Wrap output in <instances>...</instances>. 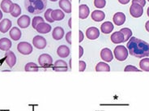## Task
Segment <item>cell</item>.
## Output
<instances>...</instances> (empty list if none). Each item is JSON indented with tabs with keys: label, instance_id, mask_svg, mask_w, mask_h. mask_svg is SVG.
Segmentation results:
<instances>
[{
	"label": "cell",
	"instance_id": "d4e9b609",
	"mask_svg": "<svg viewBox=\"0 0 149 111\" xmlns=\"http://www.w3.org/2000/svg\"><path fill=\"white\" fill-rule=\"evenodd\" d=\"M51 17L54 21H60V20H63L65 17V14L62 10L56 9V10H53L51 12Z\"/></svg>",
	"mask_w": 149,
	"mask_h": 111
},
{
	"label": "cell",
	"instance_id": "9a60e30c",
	"mask_svg": "<svg viewBox=\"0 0 149 111\" xmlns=\"http://www.w3.org/2000/svg\"><path fill=\"white\" fill-rule=\"evenodd\" d=\"M113 24H115L116 25H123L126 22V15L123 12H117L113 15Z\"/></svg>",
	"mask_w": 149,
	"mask_h": 111
},
{
	"label": "cell",
	"instance_id": "8992f818",
	"mask_svg": "<svg viewBox=\"0 0 149 111\" xmlns=\"http://www.w3.org/2000/svg\"><path fill=\"white\" fill-rule=\"evenodd\" d=\"M143 13V8L136 3H132L130 8V14L134 18H139L141 17Z\"/></svg>",
	"mask_w": 149,
	"mask_h": 111
},
{
	"label": "cell",
	"instance_id": "8fae6325",
	"mask_svg": "<svg viewBox=\"0 0 149 111\" xmlns=\"http://www.w3.org/2000/svg\"><path fill=\"white\" fill-rule=\"evenodd\" d=\"M53 70L54 71H68V65L63 60H57L54 65Z\"/></svg>",
	"mask_w": 149,
	"mask_h": 111
},
{
	"label": "cell",
	"instance_id": "7dc6e473",
	"mask_svg": "<svg viewBox=\"0 0 149 111\" xmlns=\"http://www.w3.org/2000/svg\"><path fill=\"white\" fill-rule=\"evenodd\" d=\"M49 1H51V2H56V1H58V0H49Z\"/></svg>",
	"mask_w": 149,
	"mask_h": 111
},
{
	"label": "cell",
	"instance_id": "4dcf8cb0",
	"mask_svg": "<svg viewBox=\"0 0 149 111\" xmlns=\"http://www.w3.org/2000/svg\"><path fill=\"white\" fill-rule=\"evenodd\" d=\"M21 14V8L19 7V5L17 3H15V7H14V9L13 11H11V15L13 16V17H18Z\"/></svg>",
	"mask_w": 149,
	"mask_h": 111
},
{
	"label": "cell",
	"instance_id": "5bb4252c",
	"mask_svg": "<svg viewBox=\"0 0 149 111\" xmlns=\"http://www.w3.org/2000/svg\"><path fill=\"white\" fill-rule=\"evenodd\" d=\"M31 23V19L29 15H23L20 17H19L17 20V24L19 27L22 28V29H26L29 26Z\"/></svg>",
	"mask_w": 149,
	"mask_h": 111
},
{
	"label": "cell",
	"instance_id": "e575fe53",
	"mask_svg": "<svg viewBox=\"0 0 149 111\" xmlns=\"http://www.w3.org/2000/svg\"><path fill=\"white\" fill-rule=\"evenodd\" d=\"M124 71H139L138 68L134 66H132V65H127V67H125L124 69Z\"/></svg>",
	"mask_w": 149,
	"mask_h": 111
},
{
	"label": "cell",
	"instance_id": "cb8c5ba5",
	"mask_svg": "<svg viewBox=\"0 0 149 111\" xmlns=\"http://www.w3.org/2000/svg\"><path fill=\"white\" fill-rule=\"evenodd\" d=\"M114 29L113 24L110 21H106L104 22L101 26V31L104 34H109L111 33L112 31Z\"/></svg>",
	"mask_w": 149,
	"mask_h": 111
},
{
	"label": "cell",
	"instance_id": "6da1fadb",
	"mask_svg": "<svg viewBox=\"0 0 149 111\" xmlns=\"http://www.w3.org/2000/svg\"><path fill=\"white\" fill-rule=\"evenodd\" d=\"M127 47L130 55L136 58L143 59L149 56V43L137 37H130L127 42Z\"/></svg>",
	"mask_w": 149,
	"mask_h": 111
},
{
	"label": "cell",
	"instance_id": "44dd1931",
	"mask_svg": "<svg viewBox=\"0 0 149 111\" xmlns=\"http://www.w3.org/2000/svg\"><path fill=\"white\" fill-rule=\"evenodd\" d=\"M91 17L94 21L96 22H101L104 18H105V14L104 11H100V10H95L92 12Z\"/></svg>",
	"mask_w": 149,
	"mask_h": 111
},
{
	"label": "cell",
	"instance_id": "b9f144b4",
	"mask_svg": "<svg viewBox=\"0 0 149 111\" xmlns=\"http://www.w3.org/2000/svg\"><path fill=\"white\" fill-rule=\"evenodd\" d=\"M145 29H146V30H147V31H148V32L149 33V20H148V21H147V22H146Z\"/></svg>",
	"mask_w": 149,
	"mask_h": 111
},
{
	"label": "cell",
	"instance_id": "9c48e42d",
	"mask_svg": "<svg viewBox=\"0 0 149 111\" xmlns=\"http://www.w3.org/2000/svg\"><path fill=\"white\" fill-rule=\"evenodd\" d=\"M86 37L89 40H96L100 37V30L96 27H90L86 30Z\"/></svg>",
	"mask_w": 149,
	"mask_h": 111
},
{
	"label": "cell",
	"instance_id": "74e56055",
	"mask_svg": "<svg viewBox=\"0 0 149 111\" xmlns=\"http://www.w3.org/2000/svg\"><path fill=\"white\" fill-rule=\"evenodd\" d=\"M71 31H69L67 34H66V41L69 43L70 45H71Z\"/></svg>",
	"mask_w": 149,
	"mask_h": 111
},
{
	"label": "cell",
	"instance_id": "4fadbf2b",
	"mask_svg": "<svg viewBox=\"0 0 149 111\" xmlns=\"http://www.w3.org/2000/svg\"><path fill=\"white\" fill-rule=\"evenodd\" d=\"M52 29V27L50 24H49L47 23L42 22L40 23L36 27V30H37V33L41 34H46L49 33Z\"/></svg>",
	"mask_w": 149,
	"mask_h": 111
},
{
	"label": "cell",
	"instance_id": "ab89813d",
	"mask_svg": "<svg viewBox=\"0 0 149 111\" xmlns=\"http://www.w3.org/2000/svg\"><path fill=\"white\" fill-rule=\"evenodd\" d=\"M79 43H81V41H83L84 40V33H83L81 30H79Z\"/></svg>",
	"mask_w": 149,
	"mask_h": 111
},
{
	"label": "cell",
	"instance_id": "7bdbcfd3",
	"mask_svg": "<svg viewBox=\"0 0 149 111\" xmlns=\"http://www.w3.org/2000/svg\"><path fill=\"white\" fill-rule=\"evenodd\" d=\"M68 25H69V28L71 29V18L69 19V20H68Z\"/></svg>",
	"mask_w": 149,
	"mask_h": 111
},
{
	"label": "cell",
	"instance_id": "836d02e7",
	"mask_svg": "<svg viewBox=\"0 0 149 111\" xmlns=\"http://www.w3.org/2000/svg\"><path fill=\"white\" fill-rule=\"evenodd\" d=\"M105 0H94V6L97 8H103L105 7Z\"/></svg>",
	"mask_w": 149,
	"mask_h": 111
},
{
	"label": "cell",
	"instance_id": "f1b7e54d",
	"mask_svg": "<svg viewBox=\"0 0 149 111\" xmlns=\"http://www.w3.org/2000/svg\"><path fill=\"white\" fill-rule=\"evenodd\" d=\"M120 32L123 34L124 36V42H127V41L130 40V38L132 37V31L128 29V28H123L122 29L120 30Z\"/></svg>",
	"mask_w": 149,
	"mask_h": 111
},
{
	"label": "cell",
	"instance_id": "ba28073f",
	"mask_svg": "<svg viewBox=\"0 0 149 111\" xmlns=\"http://www.w3.org/2000/svg\"><path fill=\"white\" fill-rule=\"evenodd\" d=\"M5 61L9 67L12 68L16 63V56L15 53L11 50H8L5 54Z\"/></svg>",
	"mask_w": 149,
	"mask_h": 111
},
{
	"label": "cell",
	"instance_id": "8d00e7d4",
	"mask_svg": "<svg viewBox=\"0 0 149 111\" xmlns=\"http://www.w3.org/2000/svg\"><path fill=\"white\" fill-rule=\"evenodd\" d=\"M132 3L139 4L143 8L146 5V0H132Z\"/></svg>",
	"mask_w": 149,
	"mask_h": 111
},
{
	"label": "cell",
	"instance_id": "603a6c76",
	"mask_svg": "<svg viewBox=\"0 0 149 111\" xmlns=\"http://www.w3.org/2000/svg\"><path fill=\"white\" fill-rule=\"evenodd\" d=\"M59 7L62 11L70 14L71 12V0H59Z\"/></svg>",
	"mask_w": 149,
	"mask_h": 111
},
{
	"label": "cell",
	"instance_id": "ac0fdd59",
	"mask_svg": "<svg viewBox=\"0 0 149 111\" xmlns=\"http://www.w3.org/2000/svg\"><path fill=\"white\" fill-rule=\"evenodd\" d=\"M64 34H65V32H64L63 29L62 27L58 26V27H55L53 30L52 37L56 41H59L64 37Z\"/></svg>",
	"mask_w": 149,
	"mask_h": 111
},
{
	"label": "cell",
	"instance_id": "7402d4cb",
	"mask_svg": "<svg viewBox=\"0 0 149 111\" xmlns=\"http://www.w3.org/2000/svg\"><path fill=\"white\" fill-rule=\"evenodd\" d=\"M79 19L84 20V19H86L89 15V8L86 4H81V5H79Z\"/></svg>",
	"mask_w": 149,
	"mask_h": 111
},
{
	"label": "cell",
	"instance_id": "7c38bea8",
	"mask_svg": "<svg viewBox=\"0 0 149 111\" xmlns=\"http://www.w3.org/2000/svg\"><path fill=\"white\" fill-rule=\"evenodd\" d=\"M101 59L107 62V63H110L112 60L113 59V53L109 48H104L101 50Z\"/></svg>",
	"mask_w": 149,
	"mask_h": 111
},
{
	"label": "cell",
	"instance_id": "7a4b0ae2",
	"mask_svg": "<svg viewBox=\"0 0 149 111\" xmlns=\"http://www.w3.org/2000/svg\"><path fill=\"white\" fill-rule=\"evenodd\" d=\"M47 0H24V7L27 11L33 15H38L45 11Z\"/></svg>",
	"mask_w": 149,
	"mask_h": 111
},
{
	"label": "cell",
	"instance_id": "484cf974",
	"mask_svg": "<svg viewBox=\"0 0 149 111\" xmlns=\"http://www.w3.org/2000/svg\"><path fill=\"white\" fill-rule=\"evenodd\" d=\"M10 37H11L12 40L14 41H18L21 38V31L18 28L16 27H13L11 30H10V33H9Z\"/></svg>",
	"mask_w": 149,
	"mask_h": 111
},
{
	"label": "cell",
	"instance_id": "f6af8a7d",
	"mask_svg": "<svg viewBox=\"0 0 149 111\" xmlns=\"http://www.w3.org/2000/svg\"><path fill=\"white\" fill-rule=\"evenodd\" d=\"M69 65H70V68H71V59L69 61Z\"/></svg>",
	"mask_w": 149,
	"mask_h": 111
},
{
	"label": "cell",
	"instance_id": "1f68e13d",
	"mask_svg": "<svg viewBox=\"0 0 149 111\" xmlns=\"http://www.w3.org/2000/svg\"><path fill=\"white\" fill-rule=\"evenodd\" d=\"M44 22V19L41 17V16H35L33 20V23H32V25L34 29H36V27H37L40 23Z\"/></svg>",
	"mask_w": 149,
	"mask_h": 111
},
{
	"label": "cell",
	"instance_id": "52a82bcc",
	"mask_svg": "<svg viewBox=\"0 0 149 111\" xmlns=\"http://www.w3.org/2000/svg\"><path fill=\"white\" fill-rule=\"evenodd\" d=\"M33 45L38 50H43L46 47V45H47V42H46V40L44 37L42 36H35L33 39Z\"/></svg>",
	"mask_w": 149,
	"mask_h": 111
},
{
	"label": "cell",
	"instance_id": "e0dca14e",
	"mask_svg": "<svg viewBox=\"0 0 149 111\" xmlns=\"http://www.w3.org/2000/svg\"><path fill=\"white\" fill-rule=\"evenodd\" d=\"M110 39L113 44H119V43L124 42L125 38H124L123 34L120 31H118V32H114L113 34H112V35L110 36Z\"/></svg>",
	"mask_w": 149,
	"mask_h": 111
},
{
	"label": "cell",
	"instance_id": "3957f363",
	"mask_svg": "<svg viewBox=\"0 0 149 111\" xmlns=\"http://www.w3.org/2000/svg\"><path fill=\"white\" fill-rule=\"evenodd\" d=\"M113 54L116 59L123 62L128 58V50L124 45H118L113 50Z\"/></svg>",
	"mask_w": 149,
	"mask_h": 111
},
{
	"label": "cell",
	"instance_id": "f35d334b",
	"mask_svg": "<svg viewBox=\"0 0 149 111\" xmlns=\"http://www.w3.org/2000/svg\"><path fill=\"white\" fill-rule=\"evenodd\" d=\"M79 59H81V57L84 55V48H83L81 45L79 46Z\"/></svg>",
	"mask_w": 149,
	"mask_h": 111
},
{
	"label": "cell",
	"instance_id": "4316f807",
	"mask_svg": "<svg viewBox=\"0 0 149 111\" xmlns=\"http://www.w3.org/2000/svg\"><path fill=\"white\" fill-rule=\"evenodd\" d=\"M110 67L106 63H98L96 66V71H109Z\"/></svg>",
	"mask_w": 149,
	"mask_h": 111
},
{
	"label": "cell",
	"instance_id": "30bf717a",
	"mask_svg": "<svg viewBox=\"0 0 149 111\" xmlns=\"http://www.w3.org/2000/svg\"><path fill=\"white\" fill-rule=\"evenodd\" d=\"M0 5L2 11H3L5 13H11L15 7V3H13L11 0H3Z\"/></svg>",
	"mask_w": 149,
	"mask_h": 111
},
{
	"label": "cell",
	"instance_id": "277c9868",
	"mask_svg": "<svg viewBox=\"0 0 149 111\" xmlns=\"http://www.w3.org/2000/svg\"><path fill=\"white\" fill-rule=\"evenodd\" d=\"M39 65L43 68H49L52 67L53 58L49 54H42L38 58Z\"/></svg>",
	"mask_w": 149,
	"mask_h": 111
},
{
	"label": "cell",
	"instance_id": "c3c4849f",
	"mask_svg": "<svg viewBox=\"0 0 149 111\" xmlns=\"http://www.w3.org/2000/svg\"><path fill=\"white\" fill-rule=\"evenodd\" d=\"M148 2H149V0H148Z\"/></svg>",
	"mask_w": 149,
	"mask_h": 111
},
{
	"label": "cell",
	"instance_id": "60d3db41",
	"mask_svg": "<svg viewBox=\"0 0 149 111\" xmlns=\"http://www.w3.org/2000/svg\"><path fill=\"white\" fill-rule=\"evenodd\" d=\"M130 0H118V2H119L121 4H123V5H126L129 2H130Z\"/></svg>",
	"mask_w": 149,
	"mask_h": 111
},
{
	"label": "cell",
	"instance_id": "ee69618b",
	"mask_svg": "<svg viewBox=\"0 0 149 111\" xmlns=\"http://www.w3.org/2000/svg\"><path fill=\"white\" fill-rule=\"evenodd\" d=\"M2 18H3V12L0 10V20H2Z\"/></svg>",
	"mask_w": 149,
	"mask_h": 111
},
{
	"label": "cell",
	"instance_id": "d6986e66",
	"mask_svg": "<svg viewBox=\"0 0 149 111\" xmlns=\"http://www.w3.org/2000/svg\"><path fill=\"white\" fill-rule=\"evenodd\" d=\"M12 45V42L7 37H3L0 39V50L3 51H8L10 50Z\"/></svg>",
	"mask_w": 149,
	"mask_h": 111
},
{
	"label": "cell",
	"instance_id": "f546056e",
	"mask_svg": "<svg viewBox=\"0 0 149 111\" xmlns=\"http://www.w3.org/2000/svg\"><path fill=\"white\" fill-rule=\"evenodd\" d=\"M24 71H39V67L35 63L30 62V63H28L25 65Z\"/></svg>",
	"mask_w": 149,
	"mask_h": 111
},
{
	"label": "cell",
	"instance_id": "2e32d148",
	"mask_svg": "<svg viewBox=\"0 0 149 111\" xmlns=\"http://www.w3.org/2000/svg\"><path fill=\"white\" fill-rule=\"evenodd\" d=\"M70 53H71V49L65 45H60L57 50V54L60 58H67L70 55Z\"/></svg>",
	"mask_w": 149,
	"mask_h": 111
},
{
	"label": "cell",
	"instance_id": "ffe728a7",
	"mask_svg": "<svg viewBox=\"0 0 149 111\" xmlns=\"http://www.w3.org/2000/svg\"><path fill=\"white\" fill-rule=\"evenodd\" d=\"M12 23L9 19H3L0 22V32L3 34H6L8 30H10Z\"/></svg>",
	"mask_w": 149,
	"mask_h": 111
},
{
	"label": "cell",
	"instance_id": "5b68a950",
	"mask_svg": "<svg viewBox=\"0 0 149 111\" xmlns=\"http://www.w3.org/2000/svg\"><path fill=\"white\" fill-rule=\"evenodd\" d=\"M17 50L24 55H29L33 52V46L27 41H21L17 45Z\"/></svg>",
	"mask_w": 149,
	"mask_h": 111
},
{
	"label": "cell",
	"instance_id": "bcb514c9",
	"mask_svg": "<svg viewBox=\"0 0 149 111\" xmlns=\"http://www.w3.org/2000/svg\"><path fill=\"white\" fill-rule=\"evenodd\" d=\"M147 14H148V17H149V7L148 8V11H147Z\"/></svg>",
	"mask_w": 149,
	"mask_h": 111
},
{
	"label": "cell",
	"instance_id": "d6a6232c",
	"mask_svg": "<svg viewBox=\"0 0 149 111\" xmlns=\"http://www.w3.org/2000/svg\"><path fill=\"white\" fill-rule=\"evenodd\" d=\"M52 9L51 8H49V9H47L46 11H45V15H44V16H45V19L48 21L49 23H53L54 22V20H53L52 17H51V12H52Z\"/></svg>",
	"mask_w": 149,
	"mask_h": 111
},
{
	"label": "cell",
	"instance_id": "d590c367",
	"mask_svg": "<svg viewBox=\"0 0 149 111\" xmlns=\"http://www.w3.org/2000/svg\"><path fill=\"white\" fill-rule=\"evenodd\" d=\"M79 71H80V72H82V71H84L86 69V63L84 61H82V60H80L79 62Z\"/></svg>",
	"mask_w": 149,
	"mask_h": 111
},
{
	"label": "cell",
	"instance_id": "83f0119b",
	"mask_svg": "<svg viewBox=\"0 0 149 111\" xmlns=\"http://www.w3.org/2000/svg\"><path fill=\"white\" fill-rule=\"evenodd\" d=\"M139 67L143 71H149V58H143L139 62Z\"/></svg>",
	"mask_w": 149,
	"mask_h": 111
}]
</instances>
